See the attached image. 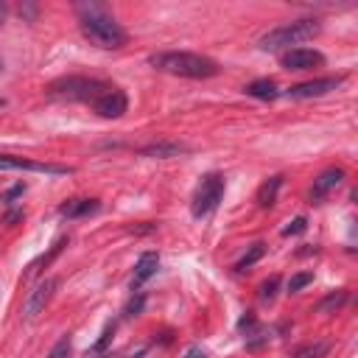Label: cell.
I'll return each instance as SVG.
<instances>
[{"label":"cell","mask_w":358,"mask_h":358,"mask_svg":"<svg viewBox=\"0 0 358 358\" xmlns=\"http://www.w3.org/2000/svg\"><path fill=\"white\" fill-rule=\"evenodd\" d=\"M112 333H115V322H109L106 327H103V333H101V338L92 344V352H103L106 347H109V341H112Z\"/></svg>","instance_id":"cb8c5ba5"},{"label":"cell","mask_w":358,"mask_h":358,"mask_svg":"<svg viewBox=\"0 0 358 358\" xmlns=\"http://www.w3.org/2000/svg\"><path fill=\"white\" fill-rule=\"evenodd\" d=\"M56 288H59V280H56V277H48V280H42V282H36L34 291L28 294L25 305H22L25 319H36V316L45 310V305L50 302V296L56 294Z\"/></svg>","instance_id":"30bf717a"},{"label":"cell","mask_w":358,"mask_h":358,"mask_svg":"<svg viewBox=\"0 0 358 358\" xmlns=\"http://www.w3.org/2000/svg\"><path fill=\"white\" fill-rule=\"evenodd\" d=\"M92 109H95L101 117L115 120V117H123V115H126V109H129V98H126V92H123V90L109 87L101 98H95V101H92Z\"/></svg>","instance_id":"9c48e42d"},{"label":"cell","mask_w":358,"mask_h":358,"mask_svg":"<svg viewBox=\"0 0 358 358\" xmlns=\"http://www.w3.org/2000/svg\"><path fill=\"white\" fill-rule=\"evenodd\" d=\"M22 193H25V185H14V187L6 193V199H3V201H6V204H11V201H14L17 196H22Z\"/></svg>","instance_id":"4316f807"},{"label":"cell","mask_w":358,"mask_h":358,"mask_svg":"<svg viewBox=\"0 0 358 358\" xmlns=\"http://www.w3.org/2000/svg\"><path fill=\"white\" fill-rule=\"evenodd\" d=\"M64 246H67V238H59V241H56V243H53V246H50L45 255H39V257H36V260L28 266V274H39L45 266H50V263H53V260L62 255V249H64Z\"/></svg>","instance_id":"e0dca14e"},{"label":"cell","mask_w":358,"mask_h":358,"mask_svg":"<svg viewBox=\"0 0 358 358\" xmlns=\"http://www.w3.org/2000/svg\"><path fill=\"white\" fill-rule=\"evenodd\" d=\"M263 255H266V243H260V241H257V243H252V246H249V252H243V255H241V260L235 263V271H246V268H249V266H255Z\"/></svg>","instance_id":"ffe728a7"},{"label":"cell","mask_w":358,"mask_h":358,"mask_svg":"<svg viewBox=\"0 0 358 358\" xmlns=\"http://www.w3.org/2000/svg\"><path fill=\"white\" fill-rule=\"evenodd\" d=\"M282 173H274V176H268L263 185H260V190H257V204L263 207V210H268V207H274L277 204V193H280V187H282Z\"/></svg>","instance_id":"9a60e30c"},{"label":"cell","mask_w":358,"mask_h":358,"mask_svg":"<svg viewBox=\"0 0 358 358\" xmlns=\"http://www.w3.org/2000/svg\"><path fill=\"white\" fill-rule=\"evenodd\" d=\"M308 229V218L305 215H296L294 221H288V227H282V235H299Z\"/></svg>","instance_id":"d4e9b609"},{"label":"cell","mask_w":358,"mask_h":358,"mask_svg":"<svg viewBox=\"0 0 358 358\" xmlns=\"http://www.w3.org/2000/svg\"><path fill=\"white\" fill-rule=\"evenodd\" d=\"M313 282V271H299V274H294L291 280H288V285H285V291L288 294H299L305 285H310Z\"/></svg>","instance_id":"7402d4cb"},{"label":"cell","mask_w":358,"mask_h":358,"mask_svg":"<svg viewBox=\"0 0 358 358\" xmlns=\"http://www.w3.org/2000/svg\"><path fill=\"white\" fill-rule=\"evenodd\" d=\"M78 11V25H81V34L95 45V48H103V50H117L129 42V34L123 31V25L98 3H81L76 6Z\"/></svg>","instance_id":"6da1fadb"},{"label":"cell","mask_w":358,"mask_h":358,"mask_svg":"<svg viewBox=\"0 0 358 358\" xmlns=\"http://www.w3.org/2000/svg\"><path fill=\"white\" fill-rule=\"evenodd\" d=\"M0 106H3V101H0Z\"/></svg>","instance_id":"4dcf8cb0"},{"label":"cell","mask_w":358,"mask_h":358,"mask_svg":"<svg viewBox=\"0 0 358 358\" xmlns=\"http://www.w3.org/2000/svg\"><path fill=\"white\" fill-rule=\"evenodd\" d=\"M148 64L154 70L182 76V78H213L221 73L215 59L204 53H190V50H162V53L148 56Z\"/></svg>","instance_id":"7a4b0ae2"},{"label":"cell","mask_w":358,"mask_h":358,"mask_svg":"<svg viewBox=\"0 0 358 358\" xmlns=\"http://www.w3.org/2000/svg\"><path fill=\"white\" fill-rule=\"evenodd\" d=\"M246 327H255V316L252 313H246V316L238 319V330H246Z\"/></svg>","instance_id":"83f0119b"},{"label":"cell","mask_w":358,"mask_h":358,"mask_svg":"<svg viewBox=\"0 0 358 358\" xmlns=\"http://www.w3.org/2000/svg\"><path fill=\"white\" fill-rule=\"evenodd\" d=\"M344 84V76H324V78H310V81H302V84H294L288 87L285 92L291 98H319V95H327L333 92L336 87Z\"/></svg>","instance_id":"ba28073f"},{"label":"cell","mask_w":358,"mask_h":358,"mask_svg":"<svg viewBox=\"0 0 358 358\" xmlns=\"http://www.w3.org/2000/svg\"><path fill=\"white\" fill-rule=\"evenodd\" d=\"M330 352V341H310L291 352V358H324Z\"/></svg>","instance_id":"d6986e66"},{"label":"cell","mask_w":358,"mask_h":358,"mask_svg":"<svg viewBox=\"0 0 358 358\" xmlns=\"http://www.w3.org/2000/svg\"><path fill=\"white\" fill-rule=\"evenodd\" d=\"M224 190H227V182H224L221 173H207V176H201V182H199V187H196V193H193V201H190L193 218L210 215V213L221 204Z\"/></svg>","instance_id":"5b68a950"},{"label":"cell","mask_w":358,"mask_h":358,"mask_svg":"<svg viewBox=\"0 0 358 358\" xmlns=\"http://www.w3.org/2000/svg\"><path fill=\"white\" fill-rule=\"evenodd\" d=\"M347 299H350V291L347 288H338V291H333V294H327L322 302H319V313H338L344 305H347Z\"/></svg>","instance_id":"ac0fdd59"},{"label":"cell","mask_w":358,"mask_h":358,"mask_svg":"<svg viewBox=\"0 0 358 358\" xmlns=\"http://www.w3.org/2000/svg\"><path fill=\"white\" fill-rule=\"evenodd\" d=\"M243 92L252 95V98H260V101H274V98L280 95V87H277V81H271V78H255V81H249V84L243 87Z\"/></svg>","instance_id":"2e32d148"},{"label":"cell","mask_w":358,"mask_h":358,"mask_svg":"<svg viewBox=\"0 0 358 358\" xmlns=\"http://www.w3.org/2000/svg\"><path fill=\"white\" fill-rule=\"evenodd\" d=\"M143 305H145V296H143V294L131 296V299L126 302V308H123V316H137V313L143 310Z\"/></svg>","instance_id":"484cf974"},{"label":"cell","mask_w":358,"mask_h":358,"mask_svg":"<svg viewBox=\"0 0 358 358\" xmlns=\"http://www.w3.org/2000/svg\"><path fill=\"white\" fill-rule=\"evenodd\" d=\"M185 358H207V352H204L201 347H190V350L185 352Z\"/></svg>","instance_id":"f1b7e54d"},{"label":"cell","mask_w":358,"mask_h":358,"mask_svg":"<svg viewBox=\"0 0 358 358\" xmlns=\"http://www.w3.org/2000/svg\"><path fill=\"white\" fill-rule=\"evenodd\" d=\"M157 268H159V255L157 252H143L140 257H137V263H134V277H131V288L137 291L145 280H151L154 274H157Z\"/></svg>","instance_id":"7c38bea8"},{"label":"cell","mask_w":358,"mask_h":358,"mask_svg":"<svg viewBox=\"0 0 358 358\" xmlns=\"http://www.w3.org/2000/svg\"><path fill=\"white\" fill-rule=\"evenodd\" d=\"M347 179V171L344 168H327L322 171L316 179H313V187H310V201H322L324 196H330L336 187H341V182Z\"/></svg>","instance_id":"8fae6325"},{"label":"cell","mask_w":358,"mask_h":358,"mask_svg":"<svg viewBox=\"0 0 358 358\" xmlns=\"http://www.w3.org/2000/svg\"><path fill=\"white\" fill-rule=\"evenodd\" d=\"M185 151H187V145L173 143V140H157V143H148V145H143V148H140V154H143V157H154V159L179 157V154H185Z\"/></svg>","instance_id":"5bb4252c"},{"label":"cell","mask_w":358,"mask_h":358,"mask_svg":"<svg viewBox=\"0 0 358 358\" xmlns=\"http://www.w3.org/2000/svg\"><path fill=\"white\" fill-rule=\"evenodd\" d=\"M0 171H28V173H45V176H67V173H73L70 165L39 162V159L14 157V154H0Z\"/></svg>","instance_id":"8992f818"},{"label":"cell","mask_w":358,"mask_h":358,"mask_svg":"<svg viewBox=\"0 0 358 358\" xmlns=\"http://www.w3.org/2000/svg\"><path fill=\"white\" fill-rule=\"evenodd\" d=\"M98 210H101L98 199H67L59 207V215H64V218H84V215H92Z\"/></svg>","instance_id":"4fadbf2b"},{"label":"cell","mask_w":358,"mask_h":358,"mask_svg":"<svg viewBox=\"0 0 358 358\" xmlns=\"http://www.w3.org/2000/svg\"><path fill=\"white\" fill-rule=\"evenodd\" d=\"M277 288H280V277L274 274V277H268L266 282H260V288H257V296H260V302H274V296H277Z\"/></svg>","instance_id":"44dd1931"},{"label":"cell","mask_w":358,"mask_h":358,"mask_svg":"<svg viewBox=\"0 0 358 358\" xmlns=\"http://www.w3.org/2000/svg\"><path fill=\"white\" fill-rule=\"evenodd\" d=\"M70 350H73V347H70V338L62 336V338L53 344V350L48 352V358H70Z\"/></svg>","instance_id":"603a6c76"},{"label":"cell","mask_w":358,"mask_h":358,"mask_svg":"<svg viewBox=\"0 0 358 358\" xmlns=\"http://www.w3.org/2000/svg\"><path fill=\"white\" fill-rule=\"evenodd\" d=\"M282 67L285 70H296V73H308L313 67H322L324 64V53L316 50V48H288L282 56H280Z\"/></svg>","instance_id":"52a82bcc"},{"label":"cell","mask_w":358,"mask_h":358,"mask_svg":"<svg viewBox=\"0 0 358 358\" xmlns=\"http://www.w3.org/2000/svg\"><path fill=\"white\" fill-rule=\"evenodd\" d=\"M319 31H322V22L313 20V17H305V20L285 22V25H280V28L263 34L257 45H260V50H268V53H271V50H288L291 45H294V48H302V42L319 36Z\"/></svg>","instance_id":"3957f363"},{"label":"cell","mask_w":358,"mask_h":358,"mask_svg":"<svg viewBox=\"0 0 358 358\" xmlns=\"http://www.w3.org/2000/svg\"><path fill=\"white\" fill-rule=\"evenodd\" d=\"M106 90H109V84H103V81H98V78L70 76V78L53 81L48 92H50L53 98H67V101H84V103H92V101L101 98Z\"/></svg>","instance_id":"277c9868"},{"label":"cell","mask_w":358,"mask_h":358,"mask_svg":"<svg viewBox=\"0 0 358 358\" xmlns=\"http://www.w3.org/2000/svg\"><path fill=\"white\" fill-rule=\"evenodd\" d=\"M3 17H6V6L0 3V22H3Z\"/></svg>","instance_id":"f546056e"}]
</instances>
